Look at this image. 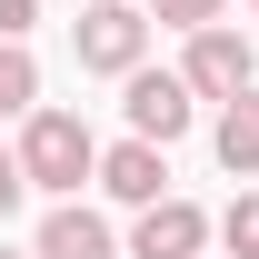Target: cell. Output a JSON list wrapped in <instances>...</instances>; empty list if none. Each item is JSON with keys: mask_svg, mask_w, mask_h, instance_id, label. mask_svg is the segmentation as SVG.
Instances as JSON below:
<instances>
[{"mask_svg": "<svg viewBox=\"0 0 259 259\" xmlns=\"http://www.w3.org/2000/svg\"><path fill=\"white\" fill-rule=\"evenodd\" d=\"M70 50H80V70H100V80H130L140 50H150V10H140V0H90V10L70 20Z\"/></svg>", "mask_w": 259, "mask_h": 259, "instance_id": "cell-2", "label": "cell"}, {"mask_svg": "<svg viewBox=\"0 0 259 259\" xmlns=\"http://www.w3.org/2000/svg\"><path fill=\"white\" fill-rule=\"evenodd\" d=\"M0 259H30V249H0Z\"/></svg>", "mask_w": 259, "mask_h": 259, "instance_id": "cell-14", "label": "cell"}, {"mask_svg": "<svg viewBox=\"0 0 259 259\" xmlns=\"http://www.w3.org/2000/svg\"><path fill=\"white\" fill-rule=\"evenodd\" d=\"M229 0H160V30H209Z\"/></svg>", "mask_w": 259, "mask_h": 259, "instance_id": "cell-11", "label": "cell"}, {"mask_svg": "<svg viewBox=\"0 0 259 259\" xmlns=\"http://www.w3.org/2000/svg\"><path fill=\"white\" fill-rule=\"evenodd\" d=\"M209 249V209L199 199H150L130 229V259H199Z\"/></svg>", "mask_w": 259, "mask_h": 259, "instance_id": "cell-5", "label": "cell"}, {"mask_svg": "<svg viewBox=\"0 0 259 259\" xmlns=\"http://www.w3.org/2000/svg\"><path fill=\"white\" fill-rule=\"evenodd\" d=\"M20 190H30V180H20V150H0V220L20 209Z\"/></svg>", "mask_w": 259, "mask_h": 259, "instance_id": "cell-12", "label": "cell"}, {"mask_svg": "<svg viewBox=\"0 0 259 259\" xmlns=\"http://www.w3.org/2000/svg\"><path fill=\"white\" fill-rule=\"evenodd\" d=\"M249 10H259V0H249Z\"/></svg>", "mask_w": 259, "mask_h": 259, "instance_id": "cell-15", "label": "cell"}, {"mask_svg": "<svg viewBox=\"0 0 259 259\" xmlns=\"http://www.w3.org/2000/svg\"><path fill=\"white\" fill-rule=\"evenodd\" d=\"M30 259H120V239H110V220H100V209H80V199H60V209L40 220Z\"/></svg>", "mask_w": 259, "mask_h": 259, "instance_id": "cell-7", "label": "cell"}, {"mask_svg": "<svg viewBox=\"0 0 259 259\" xmlns=\"http://www.w3.org/2000/svg\"><path fill=\"white\" fill-rule=\"evenodd\" d=\"M209 150H220V169H229V180H259V80H249L239 100H220Z\"/></svg>", "mask_w": 259, "mask_h": 259, "instance_id": "cell-8", "label": "cell"}, {"mask_svg": "<svg viewBox=\"0 0 259 259\" xmlns=\"http://www.w3.org/2000/svg\"><path fill=\"white\" fill-rule=\"evenodd\" d=\"M100 190L120 199V209H150V199H169V150H150V140L100 150Z\"/></svg>", "mask_w": 259, "mask_h": 259, "instance_id": "cell-6", "label": "cell"}, {"mask_svg": "<svg viewBox=\"0 0 259 259\" xmlns=\"http://www.w3.org/2000/svg\"><path fill=\"white\" fill-rule=\"evenodd\" d=\"M209 229H220V249H229V259H259V190H239Z\"/></svg>", "mask_w": 259, "mask_h": 259, "instance_id": "cell-10", "label": "cell"}, {"mask_svg": "<svg viewBox=\"0 0 259 259\" xmlns=\"http://www.w3.org/2000/svg\"><path fill=\"white\" fill-rule=\"evenodd\" d=\"M130 140H150V150H169V140H180V130L199 120V100H190V80H180V70H130Z\"/></svg>", "mask_w": 259, "mask_h": 259, "instance_id": "cell-4", "label": "cell"}, {"mask_svg": "<svg viewBox=\"0 0 259 259\" xmlns=\"http://www.w3.org/2000/svg\"><path fill=\"white\" fill-rule=\"evenodd\" d=\"M180 80H190V100H239V90L259 80V50H249V30H229V20L190 30V60H180Z\"/></svg>", "mask_w": 259, "mask_h": 259, "instance_id": "cell-3", "label": "cell"}, {"mask_svg": "<svg viewBox=\"0 0 259 259\" xmlns=\"http://www.w3.org/2000/svg\"><path fill=\"white\" fill-rule=\"evenodd\" d=\"M40 110V60L20 40H0V120H30Z\"/></svg>", "mask_w": 259, "mask_h": 259, "instance_id": "cell-9", "label": "cell"}, {"mask_svg": "<svg viewBox=\"0 0 259 259\" xmlns=\"http://www.w3.org/2000/svg\"><path fill=\"white\" fill-rule=\"evenodd\" d=\"M30 20H40V0H0V40H30Z\"/></svg>", "mask_w": 259, "mask_h": 259, "instance_id": "cell-13", "label": "cell"}, {"mask_svg": "<svg viewBox=\"0 0 259 259\" xmlns=\"http://www.w3.org/2000/svg\"><path fill=\"white\" fill-rule=\"evenodd\" d=\"M20 180L50 199H80V180H100V140L80 110H30L20 120Z\"/></svg>", "mask_w": 259, "mask_h": 259, "instance_id": "cell-1", "label": "cell"}]
</instances>
